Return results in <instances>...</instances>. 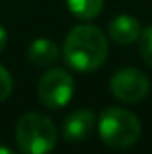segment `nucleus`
Returning <instances> with one entry per match:
<instances>
[{
    "mask_svg": "<svg viewBox=\"0 0 152 154\" xmlns=\"http://www.w3.org/2000/svg\"><path fill=\"white\" fill-rule=\"evenodd\" d=\"M109 47L102 31L90 23L75 25L63 45V57L77 72H93L100 68L108 57Z\"/></svg>",
    "mask_w": 152,
    "mask_h": 154,
    "instance_id": "nucleus-1",
    "label": "nucleus"
},
{
    "mask_svg": "<svg viewBox=\"0 0 152 154\" xmlns=\"http://www.w3.org/2000/svg\"><path fill=\"white\" fill-rule=\"evenodd\" d=\"M14 138L23 154H50L57 142V131L48 116L32 111L18 120Z\"/></svg>",
    "mask_w": 152,
    "mask_h": 154,
    "instance_id": "nucleus-2",
    "label": "nucleus"
},
{
    "mask_svg": "<svg viewBox=\"0 0 152 154\" xmlns=\"http://www.w3.org/2000/svg\"><path fill=\"white\" fill-rule=\"evenodd\" d=\"M99 122V134L102 142L111 149H127L140 140L141 124L138 116L123 108H106Z\"/></svg>",
    "mask_w": 152,
    "mask_h": 154,
    "instance_id": "nucleus-3",
    "label": "nucleus"
},
{
    "mask_svg": "<svg viewBox=\"0 0 152 154\" xmlns=\"http://www.w3.org/2000/svg\"><path fill=\"white\" fill-rule=\"evenodd\" d=\"M74 79L72 75L56 66L47 70L38 82V97L43 106H47L48 109H59L65 108L72 97H74Z\"/></svg>",
    "mask_w": 152,
    "mask_h": 154,
    "instance_id": "nucleus-4",
    "label": "nucleus"
},
{
    "mask_svg": "<svg viewBox=\"0 0 152 154\" xmlns=\"http://www.w3.org/2000/svg\"><path fill=\"white\" fill-rule=\"evenodd\" d=\"M109 90L118 100L132 104L149 95L150 81L138 68H122L111 77Z\"/></svg>",
    "mask_w": 152,
    "mask_h": 154,
    "instance_id": "nucleus-5",
    "label": "nucleus"
},
{
    "mask_svg": "<svg viewBox=\"0 0 152 154\" xmlns=\"http://www.w3.org/2000/svg\"><path fill=\"white\" fill-rule=\"evenodd\" d=\"M97 125V116L91 109H75L66 116L63 124V136L68 142H81L86 140Z\"/></svg>",
    "mask_w": 152,
    "mask_h": 154,
    "instance_id": "nucleus-6",
    "label": "nucleus"
},
{
    "mask_svg": "<svg viewBox=\"0 0 152 154\" xmlns=\"http://www.w3.org/2000/svg\"><path fill=\"white\" fill-rule=\"evenodd\" d=\"M141 34L140 22L131 14H120L109 22V38L118 45L134 43Z\"/></svg>",
    "mask_w": 152,
    "mask_h": 154,
    "instance_id": "nucleus-7",
    "label": "nucleus"
},
{
    "mask_svg": "<svg viewBox=\"0 0 152 154\" xmlns=\"http://www.w3.org/2000/svg\"><path fill=\"white\" fill-rule=\"evenodd\" d=\"M27 57L36 66H52L59 59V47L48 38H38L29 45Z\"/></svg>",
    "mask_w": 152,
    "mask_h": 154,
    "instance_id": "nucleus-8",
    "label": "nucleus"
},
{
    "mask_svg": "<svg viewBox=\"0 0 152 154\" xmlns=\"http://www.w3.org/2000/svg\"><path fill=\"white\" fill-rule=\"evenodd\" d=\"M66 5L79 20H93L100 14L104 0H66Z\"/></svg>",
    "mask_w": 152,
    "mask_h": 154,
    "instance_id": "nucleus-9",
    "label": "nucleus"
},
{
    "mask_svg": "<svg viewBox=\"0 0 152 154\" xmlns=\"http://www.w3.org/2000/svg\"><path fill=\"white\" fill-rule=\"evenodd\" d=\"M140 54L145 59V63L152 66V25L147 27L141 34H140Z\"/></svg>",
    "mask_w": 152,
    "mask_h": 154,
    "instance_id": "nucleus-10",
    "label": "nucleus"
},
{
    "mask_svg": "<svg viewBox=\"0 0 152 154\" xmlns=\"http://www.w3.org/2000/svg\"><path fill=\"white\" fill-rule=\"evenodd\" d=\"M13 91V77L0 65V102H4Z\"/></svg>",
    "mask_w": 152,
    "mask_h": 154,
    "instance_id": "nucleus-11",
    "label": "nucleus"
},
{
    "mask_svg": "<svg viewBox=\"0 0 152 154\" xmlns=\"http://www.w3.org/2000/svg\"><path fill=\"white\" fill-rule=\"evenodd\" d=\"M5 45H7V32H5V29L0 25V52L5 48Z\"/></svg>",
    "mask_w": 152,
    "mask_h": 154,
    "instance_id": "nucleus-12",
    "label": "nucleus"
},
{
    "mask_svg": "<svg viewBox=\"0 0 152 154\" xmlns=\"http://www.w3.org/2000/svg\"><path fill=\"white\" fill-rule=\"evenodd\" d=\"M0 154H16V152L7 145H0Z\"/></svg>",
    "mask_w": 152,
    "mask_h": 154,
    "instance_id": "nucleus-13",
    "label": "nucleus"
}]
</instances>
